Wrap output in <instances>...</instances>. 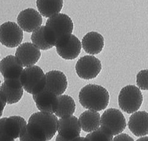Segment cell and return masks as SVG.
<instances>
[{"label": "cell", "instance_id": "cell-31", "mask_svg": "<svg viewBox=\"0 0 148 141\" xmlns=\"http://www.w3.org/2000/svg\"><path fill=\"white\" fill-rule=\"evenodd\" d=\"M136 141H148V136H145L138 139Z\"/></svg>", "mask_w": 148, "mask_h": 141}, {"label": "cell", "instance_id": "cell-13", "mask_svg": "<svg viewBox=\"0 0 148 141\" xmlns=\"http://www.w3.org/2000/svg\"><path fill=\"white\" fill-rule=\"evenodd\" d=\"M17 23L24 31L31 33L41 26L43 19L39 12L34 9L28 8L19 13Z\"/></svg>", "mask_w": 148, "mask_h": 141}, {"label": "cell", "instance_id": "cell-3", "mask_svg": "<svg viewBox=\"0 0 148 141\" xmlns=\"http://www.w3.org/2000/svg\"><path fill=\"white\" fill-rule=\"evenodd\" d=\"M143 100V95L140 88L133 85L122 88L118 97L120 108L128 114L136 112L141 107Z\"/></svg>", "mask_w": 148, "mask_h": 141}, {"label": "cell", "instance_id": "cell-25", "mask_svg": "<svg viewBox=\"0 0 148 141\" xmlns=\"http://www.w3.org/2000/svg\"><path fill=\"white\" fill-rule=\"evenodd\" d=\"M88 141H113V135L104 128L99 127L86 136Z\"/></svg>", "mask_w": 148, "mask_h": 141}, {"label": "cell", "instance_id": "cell-22", "mask_svg": "<svg viewBox=\"0 0 148 141\" xmlns=\"http://www.w3.org/2000/svg\"><path fill=\"white\" fill-rule=\"evenodd\" d=\"M36 5L42 15L49 18L60 13L63 6V0H37Z\"/></svg>", "mask_w": 148, "mask_h": 141}, {"label": "cell", "instance_id": "cell-23", "mask_svg": "<svg viewBox=\"0 0 148 141\" xmlns=\"http://www.w3.org/2000/svg\"><path fill=\"white\" fill-rule=\"evenodd\" d=\"M76 104L74 99L68 94L58 96V102L55 115L59 117L72 116L75 113Z\"/></svg>", "mask_w": 148, "mask_h": 141}, {"label": "cell", "instance_id": "cell-32", "mask_svg": "<svg viewBox=\"0 0 148 141\" xmlns=\"http://www.w3.org/2000/svg\"><path fill=\"white\" fill-rule=\"evenodd\" d=\"M12 141H14V140H12Z\"/></svg>", "mask_w": 148, "mask_h": 141}, {"label": "cell", "instance_id": "cell-18", "mask_svg": "<svg viewBox=\"0 0 148 141\" xmlns=\"http://www.w3.org/2000/svg\"><path fill=\"white\" fill-rule=\"evenodd\" d=\"M24 88L21 81H4L0 87V93L2 94L8 104L18 103L23 98Z\"/></svg>", "mask_w": 148, "mask_h": 141}, {"label": "cell", "instance_id": "cell-6", "mask_svg": "<svg viewBox=\"0 0 148 141\" xmlns=\"http://www.w3.org/2000/svg\"><path fill=\"white\" fill-rule=\"evenodd\" d=\"M127 127V122L123 113L116 108H108L101 116V127L112 135L121 134Z\"/></svg>", "mask_w": 148, "mask_h": 141}, {"label": "cell", "instance_id": "cell-9", "mask_svg": "<svg viewBox=\"0 0 148 141\" xmlns=\"http://www.w3.org/2000/svg\"><path fill=\"white\" fill-rule=\"evenodd\" d=\"M23 30L14 22L8 21L0 27V42L8 48L19 46L23 41Z\"/></svg>", "mask_w": 148, "mask_h": 141}, {"label": "cell", "instance_id": "cell-11", "mask_svg": "<svg viewBox=\"0 0 148 141\" xmlns=\"http://www.w3.org/2000/svg\"><path fill=\"white\" fill-rule=\"evenodd\" d=\"M15 56L24 67L34 65L41 57L40 49L33 43L21 44L16 49Z\"/></svg>", "mask_w": 148, "mask_h": 141}, {"label": "cell", "instance_id": "cell-12", "mask_svg": "<svg viewBox=\"0 0 148 141\" xmlns=\"http://www.w3.org/2000/svg\"><path fill=\"white\" fill-rule=\"evenodd\" d=\"M23 67L16 56L13 55L7 56L0 62V72L4 81H21Z\"/></svg>", "mask_w": 148, "mask_h": 141}, {"label": "cell", "instance_id": "cell-14", "mask_svg": "<svg viewBox=\"0 0 148 141\" xmlns=\"http://www.w3.org/2000/svg\"><path fill=\"white\" fill-rule=\"evenodd\" d=\"M68 86V79L64 73L59 70H51L46 73V83L43 89L57 96L63 94Z\"/></svg>", "mask_w": 148, "mask_h": 141}, {"label": "cell", "instance_id": "cell-7", "mask_svg": "<svg viewBox=\"0 0 148 141\" xmlns=\"http://www.w3.org/2000/svg\"><path fill=\"white\" fill-rule=\"evenodd\" d=\"M45 26L54 33L56 44L71 35L73 30V23L71 18L67 15L60 13L49 18Z\"/></svg>", "mask_w": 148, "mask_h": 141}, {"label": "cell", "instance_id": "cell-17", "mask_svg": "<svg viewBox=\"0 0 148 141\" xmlns=\"http://www.w3.org/2000/svg\"><path fill=\"white\" fill-rule=\"evenodd\" d=\"M81 130L79 119L74 116L62 117L58 120L57 132L66 138H76L80 136Z\"/></svg>", "mask_w": 148, "mask_h": 141}, {"label": "cell", "instance_id": "cell-27", "mask_svg": "<svg viewBox=\"0 0 148 141\" xmlns=\"http://www.w3.org/2000/svg\"><path fill=\"white\" fill-rule=\"evenodd\" d=\"M113 141H134L133 138L126 133H121L115 136Z\"/></svg>", "mask_w": 148, "mask_h": 141}, {"label": "cell", "instance_id": "cell-5", "mask_svg": "<svg viewBox=\"0 0 148 141\" xmlns=\"http://www.w3.org/2000/svg\"><path fill=\"white\" fill-rule=\"evenodd\" d=\"M28 123L34 125L45 136L47 141L53 139L57 131L58 119L53 113L36 112L29 117Z\"/></svg>", "mask_w": 148, "mask_h": 141}, {"label": "cell", "instance_id": "cell-4", "mask_svg": "<svg viewBox=\"0 0 148 141\" xmlns=\"http://www.w3.org/2000/svg\"><path fill=\"white\" fill-rule=\"evenodd\" d=\"M27 125L25 119L19 116L1 118L0 141H12L19 138Z\"/></svg>", "mask_w": 148, "mask_h": 141}, {"label": "cell", "instance_id": "cell-30", "mask_svg": "<svg viewBox=\"0 0 148 141\" xmlns=\"http://www.w3.org/2000/svg\"><path fill=\"white\" fill-rule=\"evenodd\" d=\"M74 141H88V140L86 138H84V137H78L76 139L74 140Z\"/></svg>", "mask_w": 148, "mask_h": 141}, {"label": "cell", "instance_id": "cell-24", "mask_svg": "<svg viewBox=\"0 0 148 141\" xmlns=\"http://www.w3.org/2000/svg\"><path fill=\"white\" fill-rule=\"evenodd\" d=\"M19 141H47L43 133L34 125L28 123L19 137Z\"/></svg>", "mask_w": 148, "mask_h": 141}, {"label": "cell", "instance_id": "cell-2", "mask_svg": "<svg viewBox=\"0 0 148 141\" xmlns=\"http://www.w3.org/2000/svg\"><path fill=\"white\" fill-rule=\"evenodd\" d=\"M21 82L24 90L33 95L40 92L45 87L46 74L38 65L28 67L22 73Z\"/></svg>", "mask_w": 148, "mask_h": 141}, {"label": "cell", "instance_id": "cell-10", "mask_svg": "<svg viewBox=\"0 0 148 141\" xmlns=\"http://www.w3.org/2000/svg\"><path fill=\"white\" fill-rule=\"evenodd\" d=\"M82 43L72 34L59 41L56 45L58 55L66 60H73L81 53Z\"/></svg>", "mask_w": 148, "mask_h": 141}, {"label": "cell", "instance_id": "cell-15", "mask_svg": "<svg viewBox=\"0 0 148 141\" xmlns=\"http://www.w3.org/2000/svg\"><path fill=\"white\" fill-rule=\"evenodd\" d=\"M32 42L42 50H47L56 45V39L51 30L46 26H42L34 31L31 36Z\"/></svg>", "mask_w": 148, "mask_h": 141}, {"label": "cell", "instance_id": "cell-16", "mask_svg": "<svg viewBox=\"0 0 148 141\" xmlns=\"http://www.w3.org/2000/svg\"><path fill=\"white\" fill-rule=\"evenodd\" d=\"M33 99L40 112L55 113L58 102V96L54 93L43 89L40 92L33 94Z\"/></svg>", "mask_w": 148, "mask_h": 141}, {"label": "cell", "instance_id": "cell-21", "mask_svg": "<svg viewBox=\"0 0 148 141\" xmlns=\"http://www.w3.org/2000/svg\"><path fill=\"white\" fill-rule=\"evenodd\" d=\"M100 114L97 111L88 110L81 113L79 122L81 129L85 132H92L101 127Z\"/></svg>", "mask_w": 148, "mask_h": 141}, {"label": "cell", "instance_id": "cell-28", "mask_svg": "<svg viewBox=\"0 0 148 141\" xmlns=\"http://www.w3.org/2000/svg\"><path fill=\"white\" fill-rule=\"evenodd\" d=\"M0 101H1V102H0V105H1V114H0V115L1 116L3 113V110L7 103V101L4 96L1 93H0Z\"/></svg>", "mask_w": 148, "mask_h": 141}, {"label": "cell", "instance_id": "cell-26", "mask_svg": "<svg viewBox=\"0 0 148 141\" xmlns=\"http://www.w3.org/2000/svg\"><path fill=\"white\" fill-rule=\"evenodd\" d=\"M137 87L142 90H148V70L140 71L136 76Z\"/></svg>", "mask_w": 148, "mask_h": 141}, {"label": "cell", "instance_id": "cell-19", "mask_svg": "<svg viewBox=\"0 0 148 141\" xmlns=\"http://www.w3.org/2000/svg\"><path fill=\"white\" fill-rule=\"evenodd\" d=\"M128 125L131 133L137 137L148 135V113L145 111L134 113L129 119Z\"/></svg>", "mask_w": 148, "mask_h": 141}, {"label": "cell", "instance_id": "cell-8", "mask_svg": "<svg viewBox=\"0 0 148 141\" xmlns=\"http://www.w3.org/2000/svg\"><path fill=\"white\" fill-rule=\"evenodd\" d=\"M102 70V64L97 58L86 55L80 58L75 65V71L81 79L88 80L97 78Z\"/></svg>", "mask_w": 148, "mask_h": 141}, {"label": "cell", "instance_id": "cell-1", "mask_svg": "<svg viewBox=\"0 0 148 141\" xmlns=\"http://www.w3.org/2000/svg\"><path fill=\"white\" fill-rule=\"evenodd\" d=\"M80 104L84 108L100 112L109 104L110 94L103 87L97 84H88L81 89L78 94Z\"/></svg>", "mask_w": 148, "mask_h": 141}, {"label": "cell", "instance_id": "cell-20", "mask_svg": "<svg viewBox=\"0 0 148 141\" xmlns=\"http://www.w3.org/2000/svg\"><path fill=\"white\" fill-rule=\"evenodd\" d=\"M81 43L86 53L93 55H98L104 47V38L97 32H90L83 37Z\"/></svg>", "mask_w": 148, "mask_h": 141}, {"label": "cell", "instance_id": "cell-29", "mask_svg": "<svg viewBox=\"0 0 148 141\" xmlns=\"http://www.w3.org/2000/svg\"><path fill=\"white\" fill-rule=\"evenodd\" d=\"M77 138H64V137L60 135L59 134H58V135L56 137V141H74V140L76 139Z\"/></svg>", "mask_w": 148, "mask_h": 141}]
</instances>
